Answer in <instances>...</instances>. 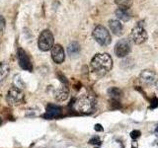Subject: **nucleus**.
<instances>
[{"label": "nucleus", "mask_w": 158, "mask_h": 148, "mask_svg": "<svg viewBox=\"0 0 158 148\" xmlns=\"http://www.w3.org/2000/svg\"><path fill=\"white\" fill-rule=\"evenodd\" d=\"M131 51V44L130 39H122L117 43L114 52L118 57H126Z\"/></svg>", "instance_id": "0eeeda50"}, {"label": "nucleus", "mask_w": 158, "mask_h": 148, "mask_svg": "<svg viewBox=\"0 0 158 148\" xmlns=\"http://www.w3.org/2000/svg\"><path fill=\"white\" fill-rule=\"evenodd\" d=\"M116 16L120 20H122V21H123V22L128 21V20H130L131 17V15L127 13V10H123V9H121V8H118V9L116 10Z\"/></svg>", "instance_id": "f3484780"}, {"label": "nucleus", "mask_w": 158, "mask_h": 148, "mask_svg": "<svg viewBox=\"0 0 158 148\" xmlns=\"http://www.w3.org/2000/svg\"><path fill=\"white\" fill-rule=\"evenodd\" d=\"M52 58L57 64H60L64 61V59H65V53H64V49L60 44H54L52 47Z\"/></svg>", "instance_id": "1a4fd4ad"}, {"label": "nucleus", "mask_w": 158, "mask_h": 148, "mask_svg": "<svg viewBox=\"0 0 158 148\" xmlns=\"http://www.w3.org/2000/svg\"><path fill=\"white\" fill-rule=\"evenodd\" d=\"M140 135H141V132L139 130H132L131 132V137L132 138V139H135V140H136Z\"/></svg>", "instance_id": "aec40b11"}, {"label": "nucleus", "mask_w": 158, "mask_h": 148, "mask_svg": "<svg viewBox=\"0 0 158 148\" xmlns=\"http://www.w3.org/2000/svg\"><path fill=\"white\" fill-rule=\"evenodd\" d=\"M69 96V90L66 86H62L58 88L57 90L54 92V99L57 102H63L65 101Z\"/></svg>", "instance_id": "f8f14e48"}, {"label": "nucleus", "mask_w": 158, "mask_h": 148, "mask_svg": "<svg viewBox=\"0 0 158 148\" xmlns=\"http://www.w3.org/2000/svg\"><path fill=\"white\" fill-rule=\"evenodd\" d=\"M5 26H6V21H5V18L0 15V31H3Z\"/></svg>", "instance_id": "412c9836"}, {"label": "nucleus", "mask_w": 158, "mask_h": 148, "mask_svg": "<svg viewBox=\"0 0 158 148\" xmlns=\"http://www.w3.org/2000/svg\"><path fill=\"white\" fill-rule=\"evenodd\" d=\"M92 71L98 76H104L111 70L113 67V60L110 54L98 53L91 60Z\"/></svg>", "instance_id": "f257e3e1"}, {"label": "nucleus", "mask_w": 158, "mask_h": 148, "mask_svg": "<svg viewBox=\"0 0 158 148\" xmlns=\"http://www.w3.org/2000/svg\"><path fill=\"white\" fill-rule=\"evenodd\" d=\"M17 58H18V62L19 65L22 69L29 72L33 71V64L31 59H30L29 56L27 54V52L24 51L22 47H19L17 51Z\"/></svg>", "instance_id": "6e6552de"}, {"label": "nucleus", "mask_w": 158, "mask_h": 148, "mask_svg": "<svg viewBox=\"0 0 158 148\" xmlns=\"http://www.w3.org/2000/svg\"><path fill=\"white\" fill-rule=\"evenodd\" d=\"M95 130L96 131H103L104 130V128H103V126L101 125H99V123H97V125H95Z\"/></svg>", "instance_id": "5701e85b"}, {"label": "nucleus", "mask_w": 158, "mask_h": 148, "mask_svg": "<svg viewBox=\"0 0 158 148\" xmlns=\"http://www.w3.org/2000/svg\"><path fill=\"white\" fill-rule=\"evenodd\" d=\"M157 107H158V98H154L151 101V106H150V108L151 109H154V108H157Z\"/></svg>", "instance_id": "4be33fe9"}, {"label": "nucleus", "mask_w": 158, "mask_h": 148, "mask_svg": "<svg viewBox=\"0 0 158 148\" xmlns=\"http://www.w3.org/2000/svg\"><path fill=\"white\" fill-rule=\"evenodd\" d=\"M89 143L93 145H100L101 144V139L98 136H93L90 140H89Z\"/></svg>", "instance_id": "6ab92c4d"}, {"label": "nucleus", "mask_w": 158, "mask_h": 148, "mask_svg": "<svg viewBox=\"0 0 158 148\" xmlns=\"http://www.w3.org/2000/svg\"><path fill=\"white\" fill-rule=\"evenodd\" d=\"M92 35L95 41L101 46H109L112 42L110 33L108 32V30L105 27L101 26V25H99L94 29Z\"/></svg>", "instance_id": "20e7f679"}, {"label": "nucleus", "mask_w": 158, "mask_h": 148, "mask_svg": "<svg viewBox=\"0 0 158 148\" xmlns=\"http://www.w3.org/2000/svg\"><path fill=\"white\" fill-rule=\"evenodd\" d=\"M54 39L52 33L49 30H44L41 34H40L38 46L39 48L42 51H48L49 49H52L54 46Z\"/></svg>", "instance_id": "7ed1b4c3"}, {"label": "nucleus", "mask_w": 158, "mask_h": 148, "mask_svg": "<svg viewBox=\"0 0 158 148\" xmlns=\"http://www.w3.org/2000/svg\"><path fill=\"white\" fill-rule=\"evenodd\" d=\"M156 88H157V90H158V81H156Z\"/></svg>", "instance_id": "393cba45"}, {"label": "nucleus", "mask_w": 158, "mask_h": 148, "mask_svg": "<svg viewBox=\"0 0 158 148\" xmlns=\"http://www.w3.org/2000/svg\"><path fill=\"white\" fill-rule=\"evenodd\" d=\"M115 3L118 5V8L127 10L131 7L132 5V0H115Z\"/></svg>", "instance_id": "a211bd4d"}, {"label": "nucleus", "mask_w": 158, "mask_h": 148, "mask_svg": "<svg viewBox=\"0 0 158 148\" xmlns=\"http://www.w3.org/2000/svg\"><path fill=\"white\" fill-rule=\"evenodd\" d=\"M6 101L11 106H18L23 104L25 101V95L22 89L16 86H13L7 93Z\"/></svg>", "instance_id": "39448f33"}, {"label": "nucleus", "mask_w": 158, "mask_h": 148, "mask_svg": "<svg viewBox=\"0 0 158 148\" xmlns=\"http://www.w3.org/2000/svg\"><path fill=\"white\" fill-rule=\"evenodd\" d=\"M147 32L145 31L144 26L142 22H138L131 33V41L136 44H141L147 39Z\"/></svg>", "instance_id": "423d86ee"}, {"label": "nucleus", "mask_w": 158, "mask_h": 148, "mask_svg": "<svg viewBox=\"0 0 158 148\" xmlns=\"http://www.w3.org/2000/svg\"><path fill=\"white\" fill-rule=\"evenodd\" d=\"M80 51V46H79V43L77 42H72L69 43V46L67 47V52L69 56H77Z\"/></svg>", "instance_id": "dca6fc26"}, {"label": "nucleus", "mask_w": 158, "mask_h": 148, "mask_svg": "<svg viewBox=\"0 0 158 148\" xmlns=\"http://www.w3.org/2000/svg\"><path fill=\"white\" fill-rule=\"evenodd\" d=\"M10 72V66L5 62H0V85L6 79Z\"/></svg>", "instance_id": "4468645a"}, {"label": "nucleus", "mask_w": 158, "mask_h": 148, "mask_svg": "<svg viewBox=\"0 0 158 148\" xmlns=\"http://www.w3.org/2000/svg\"><path fill=\"white\" fill-rule=\"evenodd\" d=\"M155 131H156V132H158V125L155 127Z\"/></svg>", "instance_id": "b1692460"}, {"label": "nucleus", "mask_w": 158, "mask_h": 148, "mask_svg": "<svg viewBox=\"0 0 158 148\" xmlns=\"http://www.w3.org/2000/svg\"><path fill=\"white\" fill-rule=\"evenodd\" d=\"M96 106V101L90 94H82L79 96L73 104V108L76 112L80 113H91Z\"/></svg>", "instance_id": "f03ea898"}, {"label": "nucleus", "mask_w": 158, "mask_h": 148, "mask_svg": "<svg viewBox=\"0 0 158 148\" xmlns=\"http://www.w3.org/2000/svg\"><path fill=\"white\" fill-rule=\"evenodd\" d=\"M0 123H1V118H0Z\"/></svg>", "instance_id": "a878e982"}, {"label": "nucleus", "mask_w": 158, "mask_h": 148, "mask_svg": "<svg viewBox=\"0 0 158 148\" xmlns=\"http://www.w3.org/2000/svg\"><path fill=\"white\" fill-rule=\"evenodd\" d=\"M61 115V108L56 105H48L47 108V112L44 113L43 117L46 120H53Z\"/></svg>", "instance_id": "9d476101"}, {"label": "nucleus", "mask_w": 158, "mask_h": 148, "mask_svg": "<svg viewBox=\"0 0 158 148\" xmlns=\"http://www.w3.org/2000/svg\"><path fill=\"white\" fill-rule=\"evenodd\" d=\"M108 94H109V96H110L114 101L115 102H118V99H120L122 97V90L120 88H118V87H112L110 88L108 90Z\"/></svg>", "instance_id": "2eb2a0df"}, {"label": "nucleus", "mask_w": 158, "mask_h": 148, "mask_svg": "<svg viewBox=\"0 0 158 148\" xmlns=\"http://www.w3.org/2000/svg\"><path fill=\"white\" fill-rule=\"evenodd\" d=\"M109 27H110V30L113 32V34L116 35V36H122L123 35V24L118 20H110L109 21Z\"/></svg>", "instance_id": "9b49d317"}, {"label": "nucleus", "mask_w": 158, "mask_h": 148, "mask_svg": "<svg viewBox=\"0 0 158 148\" xmlns=\"http://www.w3.org/2000/svg\"><path fill=\"white\" fill-rule=\"evenodd\" d=\"M139 78L145 84H152L155 82V74L150 70H143L140 73Z\"/></svg>", "instance_id": "ddd939ff"}]
</instances>
